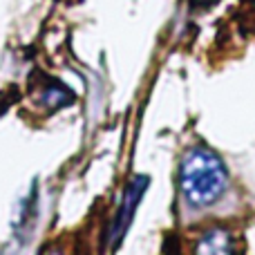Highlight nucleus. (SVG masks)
Here are the masks:
<instances>
[{
	"mask_svg": "<svg viewBox=\"0 0 255 255\" xmlns=\"http://www.w3.org/2000/svg\"><path fill=\"white\" fill-rule=\"evenodd\" d=\"M179 188L188 206H213L229 188V172L213 150L190 148L181 159Z\"/></svg>",
	"mask_w": 255,
	"mask_h": 255,
	"instance_id": "1",
	"label": "nucleus"
},
{
	"mask_svg": "<svg viewBox=\"0 0 255 255\" xmlns=\"http://www.w3.org/2000/svg\"><path fill=\"white\" fill-rule=\"evenodd\" d=\"M145 186H148V177H134V179L128 184L126 193H124V199H121V206H119V213H117L115 222L110 226V233H108V240L112 242V247L124 240L126 231L130 229V222L134 217V211L139 206L141 197L145 193Z\"/></svg>",
	"mask_w": 255,
	"mask_h": 255,
	"instance_id": "2",
	"label": "nucleus"
},
{
	"mask_svg": "<svg viewBox=\"0 0 255 255\" xmlns=\"http://www.w3.org/2000/svg\"><path fill=\"white\" fill-rule=\"evenodd\" d=\"M233 240L226 231L222 229H213L199 240L197 244V253H233Z\"/></svg>",
	"mask_w": 255,
	"mask_h": 255,
	"instance_id": "3",
	"label": "nucleus"
}]
</instances>
